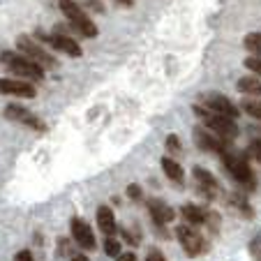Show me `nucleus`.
Here are the masks:
<instances>
[{
	"label": "nucleus",
	"instance_id": "f257e3e1",
	"mask_svg": "<svg viewBox=\"0 0 261 261\" xmlns=\"http://www.w3.org/2000/svg\"><path fill=\"white\" fill-rule=\"evenodd\" d=\"M0 65H5L10 72H14L16 76L25 81H40L44 79V67H40L37 63H33L30 58L21 54H14V51H3L0 54Z\"/></svg>",
	"mask_w": 261,
	"mask_h": 261
},
{
	"label": "nucleus",
	"instance_id": "f03ea898",
	"mask_svg": "<svg viewBox=\"0 0 261 261\" xmlns=\"http://www.w3.org/2000/svg\"><path fill=\"white\" fill-rule=\"evenodd\" d=\"M58 7L65 19L69 21V25H74V30L81 37H97V25L93 23V19L86 14L79 3H74V0H58Z\"/></svg>",
	"mask_w": 261,
	"mask_h": 261
},
{
	"label": "nucleus",
	"instance_id": "7ed1b4c3",
	"mask_svg": "<svg viewBox=\"0 0 261 261\" xmlns=\"http://www.w3.org/2000/svg\"><path fill=\"white\" fill-rule=\"evenodd\" d=\"M192 109H194V114H197L199 118L203 120L206 129H211L213 134L222 137L224 141H233V139L238 137V125H236V120L224 118V116H217V114H211V111H208V109H203L201 104H194Z\"/></svg>",
	"mask_w": 261,
	"mask_h": 261
},
{
	"label": "nucleus",
	"instance_id": "20e7f679",
	"mask_svg": "<svg viewBox=\"0 0 261 261\" xmlns=\"http://www.w3.org/2000/svg\"><path fill=\"white\" fill-rule=\"evenodd\" d=\"M16 49H19L21 56L30 58L33 63H37L40 67H44V69H56L58 67V60H56L42 44H37L33 37H28V35H19V37H16Z\"/></svg>",
	"mask_w": 261,
	"mask_h": 261
},
{
	"label": "nucleus",
	"instance_id": "39448f33",
	"mask_svg": "<svg viewBox=\"0 0 261 261\" xmlns=\"http://www.w3.org/2000/svg\"><path fill=\"white\" fill-rule=\"evenodd\" d=\"M222 162L227 167V171L231 173V178L245 188H254V173H252L250 164H247L245 155H238V153H224L222 155Z\"/></svg>",
	"mask_w": 261,
	"mask_h": 261
},
{
	"label": "nucleus",
	"instance_id": "423d86ee",
	"mask_svg": "<svg viewBox=\"0 0 261 261\" xmlns=\"http://www.w3.org/2000/svg\"><path fill=\"white\" fill-rule=\"evenodd\" d=\"M35 37L42 42V44H49L51 49H56V51H63L65 56H69V58H79L84 51H81V44L76 40H72L69 35H65V33H44V30H37L35 33Z\"/></svg>",
	"mask_w": 261,
	"mask_h": 261
},
{
	"label": "nucleus",
	"instance_id": "0eeeda50",
	"mask_svg": "<svg viewBox=\"0 0 261 261\" xmlns=\"http://www.w3.org/2000/svg\"><path fill=\"white\" fill-rule=\"evenodd\" d=\"M176 236L188 256H201L208 252V241L194 227H190V224H180L176 229Z\"/></svg>",
	"mask_w": 261,
	"mask_h": 261
},
{
	"label": "nucleus",
	"instance_id": "6e6552de",
	"mask_svg": "<svg viewBox=\"0 0 261 261\" xmlns=\"http://www.w3.org/2000/svg\"><path fill=\"white\" fill-rule=\"evenodd\" d=\"M201 107L208 109L211 114H217V116H224V118H231L236 120L238 118V107L222 93H208L201 97Z\"/></svg>",
	"mask_w": 261,
	"mask_h": 261
},
{
	"label": "nucleus",
	"instance_id": "1a4fd4ad",
	"mask_svg": "<svg viewBox=\"0 0 261 261\" xmlns=\"http://www.w3.org/2000/svg\"><path fill=\"white\" fill-rule=\"evenodd\" d=\"M194 143H197L201 150H208V153H220L224 155L227 153V141L217 134H213L211 129L206 127H194Z\"/></svg>",
	"mask_w": 261,
	"mask_h": 261
},
{
	"label": "nucleus",
	"instance_id": "9d476101",
	"mask_svg": "<svg viewBox=\"0 0 261 261\" xmlns=\"http://www.w3.org/2000/svg\"><path fill=\"white\" fill-rule=\"evenodd\" d=\"M5 118L14 120V123H21V125H28V127L37 129V132H44L46 129V125L42 123L33 111H28L25 107H21V104H7L5 107Z\"/></svg>",
	"mask_w": 261,
	"mask_h": 261
},
{
	"label": "nucleus",
	"instance_id": "9b49d317",
	"mask_svg": "<svg viewBox=\"0 0 261 261\" xmlns=\"http://www.w3.org/2000/svg\"><path fill=\"white\" fill-rule=\"evenodd\" d=\"M0 95H14V97L30 99L37 95V88L25 79H7V76H3L0 79Z\"/></svg>",
	"mask_w": 261,
	"mask_h": 261
},
{
	"label": "nucleus",
	"instance_id": "f8f14e48",
	"mask_svg": "<svg viewBox=\"0 0 261 261\" xmlns=\"http://www.w3.org/2000/svg\"><path fill=\"white\" fill-rule=\"evenodd\" d=\"M72 238H74V243L81 247V250H95V233H93V229L88 227V222L86 220H81V217H74L72 220Z\"/></svg>",
	"mask_w": 261,
	"mask_h": 261
},
{
	"label": "nucleus",
	"instance_id": "ddd939ff",
	"mask_svg": "<svg viewBox=\"0 0 261 261\" xmlns=\"http://www.w3.org/2000/svg\"><path fill=\"white\" fill-rule=\"evenodd\" d=\"M192 176H194V182H197L199 192L203 194L206 199H215L217 197V190H220V185H217L215 176H213L211 171H206L203 167H194L192 169Z\"/></svg>",
	"mask_w": 261,
	"mask_h": 261
},
{
	"label": "nucleus",
	"instance_id": "4468645a",
	"mask_svg": "<svg viewBox=\"0 0 261 261\" xmlns=\"http://www.w3.org/2000/svg\"><path fill=\"white\" fill-rule=\"evenodd\" d=\"M148 211L153 215L155 224H169V222H173V217H176V211H173L171 206H167L164 201H160V199H150V201H148Z\"/></svg>",
	"mask_w": 261,
	"mask_h": 261
},
{
	"label": "nucleus",
	"instance_id": "2eb2a0df",
	"mask_svg": "<svg viewBox=\"0 0 261 261\" xmlns=\"http://www.w3.org/2000/svg\"><path fill=\"white\" fill-rule=\"evenodd\" d=\"M97 227L102 233H107V238H111L116 233V217H114V211L109 206L97 208Z\"/></svg>",
	"mask_w": 261,
	"mask_h": 261
},
{
	"label": "nucleus",
	"instance_id": "dca6fc26",
	"mask_svg": "<svg viewBox=\"0 0 261 261\" xmlns=\"http://www.w3.org/2000/svg\"><path fill=\"white\" fill-rule=\"evenodd\" d=\"M180 215L185 217V222L192 224V227L206 224V220H208V211H203V208L197 206V203H185V206L180 208Z\"/></svg>",
	"mask_w": 261,
	"mask_h": 261
},
{
	"label": "nucleus",
	"instance_id": "f3484780",
	"mask_svg": "<svg viewBox=\"0 0 261 261\" xmlns=\"http://www.w3.org/2000/svg\"><path fill=\"white\" fill-rule=\"evenodd\" d=\"M162 169H164V173H167L169 180L178 182V185L185 182V171H182V167L173 158H162Z\"/></svg>",
	"mask_w": 261,
	"mask_h": 261
},
{
	"label": "nucleus",
	"instance_id": "a211bd4d",
	"mask_svg": "<svg viewBox=\"0 0 261 261\" xmlns=\"http://www.w3.org/2000/svg\"><path fill=\"white\" fill-rule=\"evenodd\" d=\"M238 90L250 97H261V79L259 76H243L238 79Z\"/></svg>",
	"mask_w": 261,
	"mask_h": 261
},
{
	"label": "nucleus",
	"instance_id": "6ab92c4d",
	"mask_svg": "<svg viewBox=\"0 0 261 261\" xmlns=\"http://www.w3.org/2000/svg\"><path fill=\"white\" fill-rule=\"evenodd\" d=\"M243 46L250 51L252 56L261 58V33H250L245 35V40H243Z\"/></svg>",
	"mask_w": 261,
	"mask_h": 261
},
{
	"label": "nucleus",
	"instance_id": "aec40b11",
	"mask_svg": "<svg viewBox=\"0 0 261 261\" xmlns=\"http://www.w3.org/2000/svg\"><path fill=\"white\" fill-rule=\"evenodd\" d=\"M243 111H245L247 116H252V118L261 120V99H256V97L243 99Z\"/></svg>",
	"mask_w": 261,
	"mask_h": 261
},
{
	"label": "nucleus",
	"instance_id": "412c9836",
	"mask_svg": "<svg viewBox=\"0 0 261 261\" xmlns=\"http://www.w3.org/2000/svg\"><path fill=\"white\" fill-rule=\"evenodd\" d=\"M229 203H231V206H236L245 217L254 215V213H252V208H250V203H247V199L243 197V194H231V197H229Z\"/></svg>",
	"mask_w": 261,
	"mask_h": 261
},
{
	"label": "nucleus",
	"instance_id": "4be33fe9",
	"mask_svg": "<svg viewBox=\"0 0 261 261\" xmlns=\"http://www.w3.org/2000/svg\"><path fill=\"white\" fill-rule=\"evenodd\" d=\"M104 252H107V254L109 256H116V259H118V252H120V241H118V238H114V236H111V238H107V241H104Z\"/></svg>",
	"mask_w": 261,
	"mask_h": 261
},
{
	"label": "nucleus",
	"instance_id": "5701e85b",
	"mask_svg": "<svg viewBox=\"0 0 261 261\" xmlns=\"http://www.w3.org/2000/svg\"><path fill=\"white\" fill-rule=\"evenodd\" d=\"M243 65H245V67L250 69L252 74H256V76L261 79V58H256V56H250V58L243 60Z\"/></svg>",
	"mask_w": 261,
	"mask_h": 261
},
{
	"label": "nucleus",
	"instance_id": "b1692460",
	"mask_svg": "<svg viewBox=\"0 0 261 261\" xmlns=\"http://www.w3.org/2000/svg\"><path fill=\"white\" fill-rule=\"evenodd\" d=\"M250 256L254 261H261V233L250 241Z\"/></svg>",
	"mask_w": 261,
	"mask_h": 261
},
{
	"label": "nucleus",
	"instance_id": "393cba45",
	"mask_svg": "<svg viewBox=\"0 0 261 261\" xmlns=\"http://www.w3.org/2000/svg\"><path fill=\"white\" fill-rule=\"evenodd\" d=\"M167 150H169V153H173V155H178L182 150L180 139H178L176 134H169V137H167Z\"/></svg>",
	"mask_w": 261,
	"mask_h": 261
},
{
	"label": "nucleus",
	"instance_id": "a878e982",
	"mask_svg": "<svg viewBox=\"0 0 261 261\" xmlns=\"http://www.w3.org/2000/svg\"><path fill=\"white\" fill-rule=\"evenodd\" d=\"M247 153L261 164V139H252L250 146H247Z\"/></svg>",
	"mask_w": 261,
	"mask_h": 261
},
{
	"label": "nucleus",
	"instance_id": "bb28decb",
	"mask_svg": "<svg viewBox=\"0 0 261 261\" xmlns=\"http://www.w3.org/2000/svg\"><path fill=\"white\" fill-rule=\"evenodd\" d=\"M146 261H167V256H164L160 250H150L146 256Z\"/></svg>",
	"mask_w": 261,
	"mask_h": 261
},
{
	"label": "nucleus",
	"instance_id": "cd10ccee",
	"mask_svg": "<svg viewBox=\"0 0 261 261\" xmlns=\"http://www.w3.org/2000/svg\"><path fill=\"white\" fill-rule=\"evenodd\" d=\"M127 197L129 199H141V188H139V185H127Z\"/></svg>",
	"mask_w": 261,
	"mask_h": 261
},
{
	"label": "nucleus",
	"instance_id": "c85d7f7f",
	"mask_svg": "<svg viewBox=\"0 0 261 261\" xmlns=\"http://www.w3.org/2000/svg\"><path fill=\"white\" fill-rule=\"evenodd\" d=\"M67 252H69V243L65 241V238H60V241H58V254H60V256H65Z\"/></svg>",
	"mask_w": 261,
	"mask_h": 261
},
{
	"label": "nucleus",
	"instance_id": "c756f323",
	"mask_svg": "<svg viewBox=\"0 0 261 261\" xmlns=\"http://www.w3.org/2000/svg\"><path fill=\"white\" fill-rule=\"evenodd\" d=\"M14 261H33V254H30L28 250H21L19 254L14 256Z\"/></svg>",
	"mask_w": 261,
	"mask_h": 261
},
{
	"label": "nucleus",
	"instance_id": "7c9ffc66",
	"mask_svg": "<svg viewBox=\"0 0 261 261\" xmlns=\"http://www.w3.org/2000/svg\"><path fill=\"white\" fill-rule=\"evenodd\" d=\"M116 261H139V259H137V254H134V252H123V254H120Z\"/></svg>",
	"mask_w": 261,
	"mask_h": 261
},
{
	"label": "nucleus",
	"instance_id": "2f4dec72",
	"mask_svg": "<svg viewBox=\"0 0 261 261\" xmlns=\"http://www.w3.org/2000/svg\"><path fill=\"white\" fill-rule=\"evenodd\" d=\"M86 5H88L93 12H104V5H102V3H97V0H88Z\"/></svg>",
	"mask_w": 261,
	"mask_h": 261
},
{
	"label": "nucleus",
	"instance_id": "473e14b6",
	"mask_svg": "<svg viewBox=\"0 0 261 261\" xmlns=\"http://www.w3.org/2000/svg\"><path fill=\"white\" fill-rule=\"evenodd\" d=\"M118 5H123V7H132V0H116Z\"/></svg>",
	"mask_w": 261,
	"mask_h": 261
},
{
	"label": "nucleus",
	"instance_id": "72a5a7b5",
	"mask_svg": "<svg viewBox=\"0 0 261 261\" xmlns=\"http://www.w3.org/2000/svg\"><path fill=\"white\" fill-rule=\"evenodd\" d=\"M72 261H88V256H84V254H74V256H72Z\"/></svg>",
	"mask_w": 261,
	"mask_h": 261
}]
</instances>
